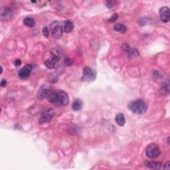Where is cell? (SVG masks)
<instances>
[{"label":"cell","mask_w":170,"mask_h":170,"mask_svg":"<svg viewBox=\"0 0 170 170\" xmlns=\"http://www.w3.org/2000/svg\"><path fill=\"white\" fill-rule=\"evenodd\" d=\"M163 169H170V162H167L164 165H163Z\"/></svg>","instance_id":"23"},{"label":"cell","mask_w":170,"mask_h":170,"mask_svg":"<svg viewBox=\"0 0 170 170\" xmlns=\"http://www.w3.org/2000/svg\"><path fill=\"white\" fill-rule=\"evenodd\" d=\"M106 7L110 8V9H111V8H112L113 7H114V4H113V2H107L106 4Z\"/></svg>","instance_id":"24"},{"label":"cell","mask_w":170,"mask_h":170,"mask_svg":"<svg viewBox=\"0 0 170 170\" xmlns=\"http://www.w3.org/2000/svg\"><path fill=\"white\" fill-rule=\"evenodd\" d=\"M21 61L20 59H17L16 61H15V62H14V64H15V66H20V65H21Z\"/></svg>","instance_id":"26"},{"label":"cell","mask_w":170,"mask_h":170,"mask_svg":"<svg viewBox=\"0 0 170 170\" xmlns=\"http://www.w3.org/2000/svg\"><path fill=\"white\" fill-rule=\"evenodd\" d=\"M54 116H55V111H54V110H53V109L47 110V111L44 112L43 113V114L40 117V118L39 120V124L42 125V124H44L49 123V122L51 121V120L53 119V118L54 117Z\"/></svg>","instance_id":"7"},{"label":"cell","mask_w":170,"mask_h":170,"mask_svg":"<svg viewBox=\"0 0 170 170\" xmlns=\"http://www.w3.org/2000/svg\"><path fill=\"white\" fill-rule=\"evenodd\" d=\"M1 86L2 87H5L7 86V81H6L5 79H2L1 80Z\"/></svg>","instance_id":"25"},{"label":"cell","mask_w":170,"mask_h":170,"mask_svg":"<svg viewBox=\"0 0 170 170\" xmlns=\"http://www.w3.org/2000/svg\"><path fill=\"white\" fill-rule=\"evenodd\" d=\"M118 15L117 14H114L112 15V17L108 20L109 23H114L116 20H118Z\"/></svg>","instance_id":"20"},{"label":"cell","mask_w":170,"mask_h":170,"mask_svg":"<svg viewBox=\"0 0 170 170\" xmlns=\"http://www.w3.org/2000/svg\"><path fill=\"white\" fill-rule=\"evenodd\" d=\"M50 31L52 35V37L55 39L61 38L63 33L62 27L61 23L58 21H54L50 25Z\"/></svg>","instance_id":"3"},{"label":"cell","mask_w":170,"mask_h":170,"mask_svg":"<svg viewBox=\"0 0 170 170\" xmlns=\"http://www.w3.org/2000/svg\"><path fill=\"white\" fill-rule=\"evenodd\" d=\"M122 49L128 53V55L130 56V57L134 58L139 55V52L138 51V50L136 48H131L127 44L124 45L123 47H122Z\"/></svg>","instance_id":"12"},{"label":"cell","mask_w":170,"mask_h":170,"mask_svg":"<svg viewBox=\"0 0 170 170\" xmlns=\"http://www.w3.org/2000/svg\"><path fill=\"white\" fill-rule=\"evenodd\" d=\"M145 165L146 167L151 169H163V164L161 162H145Z\"/></svg>","instance_id":"13"},{"label":"cell","mask_w":170,"mask_h":170,"mask_svg":"<svg viewBox=\"0 0 170 170\" xmlns=\"http://www.w3.org/2000/svg\"><path fill=\"white\" fill-rule=\"evenodd\" d=\"M13 16V12L8 7H4L1 9V15L0 18L2 21L9 20Z\"/></svg>","instance_id":"10"},{"label":"cell","mask_w":170,"mask_h":170,"mask_svg":"<svg viewBox=\"0 0 170 170\" xmlns=\"http://www.w3.org/2000/svg\"><path fill=\"white\" fill-rule=\"evenodd\" d=\"M83 106V102L80 99H76L72 103V109L74 111H79Z\"/></svg>","instance_id":"16"},{"label":"cell","mask_w":170,"mask_h":170,"mask_svg":"<svg viewBox=\"0 0 170 170\" xmlns=\"http://www.w3.org/2000/svg\"><path fill=\"white\" fill-rule=\"evenodd\" d=\"M33 70V66L31 65H27L20 69L18 72V76L21 79L26 80L30 77V74Z\"/></svg>","instance_id":"8"},{"label":"cell","mask_w":170,"mask_h":170,"mask_svg":"<svg viewBox=\"0 0 170 170\" xmlns=\"http://www.w3.org/2000/svg\"><path fill=\"white\" fill-rule=\"evenodd\" d=\"M23 23L25 26L29 27H33L35 26V21L33 18L31 17H27L24 19L23 20Z\"/></svg>","instance_id":"17"},{"label":"cell","mask_w":170,"mask_h":170,"mask_svg":"<svg viewBox=\"0 0 170 170\" xmlns=\"http://www.w3.org/2000/svg\"><path fill=\"white\" fill-rule=\"evenodd\" d=\"M115 120L120 126H124L126 124L125 116L122 113H119L115 117Z\"/></svg>","instance_id":"15"},{"label":"cell","mask_w":170,"mask_h":170,"mask_svg":"<svg viewBox=\"0 0 170 170\" xmlns=\"http://www.w3.org/2000/svg\"><path fill=\"white\" fill-rule=\"evenodd\" d=\"M169 80L164 82L162 86V91L164 95H167L169 94Z\"/></svg>","instance_id":"19"},{"label":"cell","mask_w":170,"mask_h":170,"mask_svg":"<svg viewBox=\"0 0 170 170\" xmlns=\"http://www.w3.org/2000/svg\"><path fill=\"white\" fill-rule=\"evenodd\" d=\"M146 156L150 158H156L160 156L161 150L158 145L156 143H152L147 146L146 149Z\"/></svg>","instance_id":"4"},{"label":"cell","mask_w":170,"mask_h":170,"mask_svg":"<svg viewBox=\"0 0 170 170\" xmlns=\"http://www.w3.org/2000/svg\"><path fill=\"white\" fill-rule=\"evenodd\" d=\"M42 32H43V34L44 35V36L47 37V38H48L49 36V30L48 29V27H44L42 29Z\"/></svg>","instance_id":"22"},{"label":"cell","mask_w":170,"mask_h":170,"mask_svg":"<svg viewBox=\"0 0 170 170\" xmlns=\"http://www.w3.org/2000/svg\"><path fill=\"white\" fill-rule=\"evenodd\" d=\"M96 77V72L89 67H84L83 71L82 80L85 82H93Z\"/></svg>","instance_id":"5"},{"label":"cell","mask_w":170,"mask_h":170,"mask_svg":"<svg viewBox=\"0 0 170 170\" xmlns=\"http://www.w3.org/2000/svg\"><path fill=\"white\" fill-rule=\"evenodd\" d=\"M36 2H35V1H31V3H35Z\"/></svg>","instance_id":"27"},{"label":"cell","mask_w":170,"mask_h":170,"mask_svg":"<svg viewBox=\"0 0 170 170\" xmlns=\"http://www.w3.org/2000/svg\"><path fill=\"white\" fill-rule=\"evenodd\" d=\"M73 60H72L70 58H66L65 60V64L66 66L67 67H70V66H72V64H73Z\"/></svg>","instance_id":"21"},{"label":"cell","mask_w":170,"mask_h":170,"mask_svg":"<svg viewBox=\"0 0 170 170\" xmlns=\"http://www.w3.org/2000/svg\"><path fill=\"white\" fill-rule=\"evenodd\" d=\"M128 108L132 112L142 114L147 111V105L142 99H136L128 104Z\"/></svg>","instance_id":"2"},{"label":"cell","mask_w":170,"mask_h":170,"mask_svg":"<svg viewBox=\"0 0 170 170\" xmlns=\"http://www.w3.org/2000/svg\"><path fill=\"white\" fill-rule=\"evenodd\" d=\"M114 30L116 32L120 33H124L126 31V27L124 25L121 23H117L114 26Z\"/></svg>","instance_id":"18"},{"label":"cell","mask_w":170,"mask_h":170,"mask_svg":"<svg viewBox=\"0 0 170 170\" xmlns=\"http://www.w3.org/2000/svg\"><path fill=\"white\" fill-rule=\"evenodd\" d=\"M46 99L56 106H66L69 102L68 94L62 90L51 89Z\"/></svg>","instance_id":"1"},{"label":"cell","mask_w":170,"mask_h":170,"mask_svg":"<svg viewBox=\"0 0 170 170\" xmlns=\"http://www.w3.org/2000/svg\"><path fill=\"white\" fill-rule=\"evenodd\" d=\"M74 29V25L71 20H66L64 21L63 31L66 33H71Z\"/></svg>","instance_id":"14"},{"label":"cell","mask_w":170,"mask_h":170,"mask_svg":"<svg viewBox=\"0 0 170 170\" xmlns=\"http://www.w3.org/2000/svg\"><path fill=\"white\" fill-rule=\"evenodd\" d=\"M159 16L163 23H168L170 20L169 9L168 7H162L159 9Z\"/></svg>","instance_id":"9"},{"label":"cell","mask_w":170,"mask_h":170,"mask_svg":"<svg viewBox=\"0 0 170 170\" xmlns=\"http://www.w3.org/2000/svg\"><path fill=\"white\" fill-rule=\"evenodd\" d=\"M59 59L60 56L58 51H56L55 49L51 51V57L45 62V65L49 68H53L55 67L56 62L59 61Z\"/></svg>","instance_id":"6"},{"label":"cell","mask_w":170,"mask_h":170,"mask_svg":"<svg viewBox=\"0 0 170 170\" xmlns=\"http://www.w3.org/2000/svg\"><path fill=\"white\" fill-rule=\"evenodd\" d=\"M51 89L49 87H47L46 85H43V86L41 87V89L39 90L38 93H37V97L40 100L47 98V94H49Z\"/></svg>","instance_id":"11"}]
</instances>
